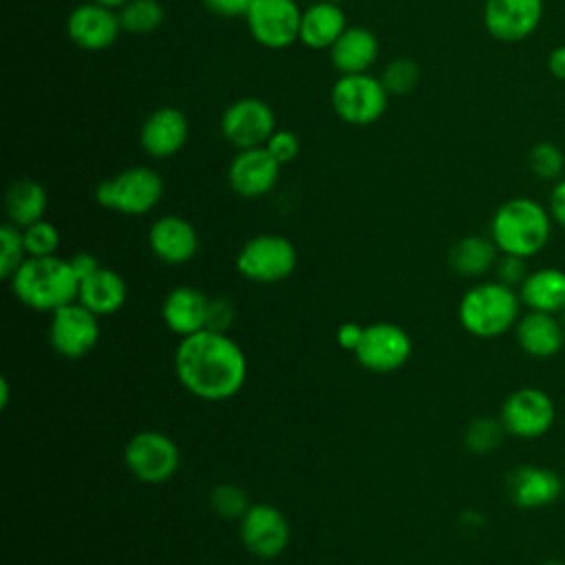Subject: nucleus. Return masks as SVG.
<instances>
[{"instance_id":"f8f14e48","label":"nucleus","mask_w":565,"mask_h":565,"mask_svg":"<svg viewBox=\"0 0 565 565\" xmlns=\"http://www.w3.org/2000/svg\"><path fill=\"white\" fill-rule=\"evenodd\" d=\"M99 340V316L73 300L51 313L49 342L55 353L68 360L84 358Z\"/></svg>"},{"instance_id":"bb28decb","label":"nucleus","mask_w":565,"mask_h":565,"mask_svg":"<svg viewBox=\"0 0 565 565\" xmlns=\"http://www.w3.org/2000/svg\"><path fill=\"white\" fill-rule=\"evenodd\" d=\"M499 247L490 236L470 234L459 238L448 252V265L455 274L463 278H481L494 269L499 258Z\"/></svg>"},{"instance_id":"cd10ccee","label":"nucleus","mask_w":565,"mask_h":565,"mask_svg":"<svg viewBox=\"0 0 565 565\" xmlns=\"http://www.w3.org/2000/svg\"><path fill=\"white\" fill-rule=\"evenodd\" d=\"M46 205H49L46 190L42 188V183L33 179L13 181L4 194V210H7L9 223L18 227H26L31 223L42 221Z\"/></svg>"},{"instance_id":"20e7f679","label":"nucleus","mask_w":565,"mask_h":565,"mask_svg":"<svg viewBox=\"0 0 565 565\" xmlns=\"http://www.w3.org/2000/svg\"><path fill=\"white\" fill-rule=\"evenodd\" d=\"M459 324L475 338H499L516 327L521 318V298L514 287L494 280L472 285L457 307Z\"/></svg>"},{"instance_id":"4be33fe9","label":"nucleus","mask_w":565,"mask_h":565,"mask_svg":"<svg viewBox=\"0 0 565 565\" xmlns=\"http://www.w3.org/2000/svg\"><path fill=\"white\" fill-rule=\"evenodd\" d=\"M514 333H516L519 347L527 355L539 360L554 358L565 347V331L558 316L554 313L527 311L519 318Z\"/></svg>"},{"instance_id":"72a5a7b5","label":"nucleus","mask_w":565,"mask_h":565,"mask_svg":"<svg viewBox=\"0 0 565 565\" xmlns=\"http://www.w3.org/2000/svg\"><path fill=\"white\" fill-rule=\"evenodd\" d=\"M210 508L221 519H241L249 508L247 492L236 483H218L210 492Z\"/></svg>"},{"instance_id":"7ed1b4c3","label":"nucleus","mask_w":565,"mask_h":565,"mask_svg":"<svg viewBox=\"0 0 565 565\" xmlns=\"http://www.w3.org/2000/svg\"><path fill=\"white\" fill-rule=\"evenodd\" d=\"M550 234V210L530 196H514L503 201L490 221V238L501 254L530 258L547 245Z\"/></svg>"},{"instance_id":"4468645a","label":"nucleus","mask_w":565,"mask_h":565,"mask_svg":"<svg viewBox=\"0 0 565 565\" xmlns=\"http://www.w3.org/2000/svg\"><path fill=\"white\" fill-rule=\"evenodd\" d=\"M276 130V115L271 106L258 97H243L232 102L221 117L223 137L238 150L260 148Z\"/></svg>"},{"instance_id":"a211bd4d","label":"nucleus","mask_w":565,"mask_h":565,"mask_svg":"<svg viewBox=\"0 0 565 565\" xmlns=\"http://www.w3.org/2000/svg\"><path fill=\"white\" fill-rule=\"evenodd\" d=\"M190 137L188 117L174 106L154 108L141 124L139 143L152 159H168L177 154Z\"/></svg>"},{"instance_id":"5701e85b","label":"nucleus","mask_w":565,"mask_h":565,"mask_svg":"<svg viewBox=\"0 0 565 565\" xmlns=\"http://www.w3.org/2000/svg\"><path fill=\"white\" fill-rule=\"evenodd\" d=\"M380 53L375 33L366 26H347L344 33L329 49V60L340 75L369 73Z\"/></svg>"},{"instance_id":"412c9836","label":"nucleus","mask_w":565,"mask_h":565,"mask_svg":"<svg viewBox=\"0 0 565 565\" xmlns=\"http://www.w3.org/2000/svg\"><path fill=\"white\" fill-rule=\"evenodd\" d=\"M207 305L210 298L201 289L192 285H177L163 298V324L179 338H188L196 331H203L207 327Z\"/></svg>"},{"instance_id":"9b49d317","label":"nucleus","mask_w":565,"mask_h":565,"mask_svg":"<svg viewBox=\"0 0 565 565\" xmlns=\"http://www.w3.org/2000/svg\"><path fill=\"white\" fill-rule=\"evenodd\" d=\"M302 11L296 0H252L245 22L265 49H287L300 38Z\"/></svg>"},{"instance_id":"39448f33","label":"nucleus","mask_w":565,"mask_h":565,"mask_svg":"<svg viewBox=\"0 0 565 565\" xmlns=\"http://www.w3.org/2000/svg\"><path fill=\"white\" fill-rule=\"evenodd\" d=\"M163 196V179L148 166H130L108 179L95 190V201L124 216H141L157 207Z\"/></svg>"},{"instance_id":"f257e3e1","label":"nucleus","mask_w":565,"mask_h":565,"mask_svg":"<svg viewBox=\"0 0 565 565\" xmlns=\"http://www.w3.org/2000/svg\"><path fill=\"white\" fill-rule=\"evenodd\" d=\"M181 386L199 399H232L247 380V358L241 344L221 331L203 329L181 338L174 351Z\"/></svg>"},{"instance_id":"2eb2a0df","label":"nucleus","mask_w":565,"mask_h":565,"mask_svg":"<svg viewBox=\"0 0 565 565\" xmlns=\"http://www.w3.org/2000/svg\"><path fill=\"white\" fill-rule=\"evenodd\" d=\"M543 18V0H486L483 26L499 42L530 38Z\"/></svg>"},{"instance_id":"f704fd0d","label":"nucleus","mask_w":565,"mask_h":565,"mask_svg":"<svg viewBox=\"0 0 565 565\" xmlns=\"http://www.w3.org/2000/svg\"><path fill=\"white\" fill-rule=\"evenodd\" d=\"M20 230H22L26 256H53V254H57L60 232L53 223L42 218L38 223L20 227Z\"/></svg>"},{"instance_id":"b1692460","label":"nucleus","mask_w":565,"mask_h":565,"mask_svg":"<svg viewBox=\"0 0 565 565\" xmlns=\"http://www.w3.org/2000/svg\"><path fill=\"white\" fill-rule=\"evenodd\" d=\"M516 291L527 311L558 316L565 309V271L558 267H539L525 276Z\"/></svg>"},{"instance_id":"37998d69","label":"nucleus","mask_w":565,"mask_h":565,"mask_svg":"<svg viewBox=\"0 0 565 565\" xmlns=\"http://www.w3.org/2000/svg\"><path fill=\"white\" fill-rule=\"evenodd\" d=\"M547 68H550V73H552L554 77L565 79V44L550 51V55H547Z\"/></svg>"},{"instance_id":"7c9ffc66","label":"nucleus","mask_w":565,"mask_h":565,"mask_svg":"<svg viewBox=\"0 0 565 565\" xmlns=\"http://www.w3.org/2000/svg\"><path fill=\"white\" fill-rule=\"evenodd\" d=\"M530 172L541 181H558L565 168V154L554 141H539L527 154Z\"/></svg>"},{"instance_id":"ea45409f","label":"nucleus","mask_w":565,"mask_h":565,"mask_svg":"<svg viewBox=\"0 0 565 565\" xmlns=\"http://www.w3.org/2000/svg\"><path fill=\"white\" fill-rule=\"evenodd\" d=\"M362 333H364V324H358V322H342L335 331V340L342 349L347 351H355L360 340H362Z\"/></svg>"},{"instance_id":"c756f323","label":"nucleus","mask_w":565,"mask_h":565,"mask_svg":"<svg viewBox=\"0 0 565 565\" xmlns=\"http://www.w3.org/2000/svg\"><path fill=\"white\" fill-rule=\"evenodd\" d=\"M505 435L508 433H505V428H503L499 417L481 415V417H475L466 426V430H463V446L472 455H490V452H494L501 446Z\"/></svg>"},{"instance_id":"473e14b6","label":"nucleus","mask_w":565,"mask_h":565,"mask_svg":"<svg viewBox=\"0 0 565 565\" xmlns=\"http://www.w3.org/2000/svg\"><path fill=\"white\" fill-rule=\"evenodd\" d=\"M388 95H406L419 82V66L411 57L391 60L380 75Z\"/></svg>"},{"instance_id":"58836bf2","label":"nucleus","mask_w":565,"mask_h":565,"mask_svg":"<svg viewBox=\"0 0 565 565\" xmlns=\"http://www.w3.org/2000/svg\"><path fill=\"white\" fill-rule=\"evenodd\" d=\"M203 7L218 18H245L252 0H201Z\"/></svg>"},{"instance_id":"4c0bfd02","label":"nucleus","mask_w":565,"mask_h":565,"mask_svg":"<svg viewBox=\"0 0 565 565\" xmlns=\"http://www.w3.org/2000/svg\"><path fill=\"white\" fill-rule=\"evenodd\" d=\"M232 322H234V305H232V300L221 298V296L218 298H210V305H207V327L205 329L227 333Z\"/></svg>"},{"instance_id":"6e6552de","label":"nucleus","mask_w":565,"mask_h":565,"mask_svg":"<svg viewBox=\"0 0 565 565\" xmlns=\"http://www.w3.org/2000/svg\"><path fill=\"white\" fill-rule=\"evenodd\" d=\"M124 461L141 483H163L177 475L181 452L166 433L139 430L126 441Z\"/></svg>"},{"instance_id":"79ce46f5","label":"nucleus","mask_w":565,"mask_h":565,"mask_svg":"<svg viewBox=\"0 0 565 565\" xmlns=\"http://www.w3.org/2000/svg\"><path fill=\"white\" fill-rule=\"evenodd\" d=\"M550 216L554 223H558L561 227H565V177L558 179L552 188L550 194Z\"/></svg>"},{"instance_id":"49530a36","label":"nucleus","mask_w":565,"mask_h":565,"mask_svg":"<svg viewBox=\"0 0 565 565\" xmlns=\"http://www.w3.org/2000/svg\"><path fill=\"white\" fill-rule=\"evenodd\" d=\"M558 320H561V324H563V331H565V309L558 313Z\"/></svg>"},{"instance_id":"ddd939ff","label":"nucleus","mask_w":565,"mask_h":565,"mask_svg":"<svg viewBox=\"0 0 565 565\" xmlns=\"http://www.w3.org/2000/svg\"><path fill=\"white\" fill-rule=\"evenodd\" d=\"M238 532L245 550L256 558L271 561L285 552L289 545V521L271 503H252L247 512L238 519Z\"/></svg>"},{"instance_id":"9d476101","label":"nucleus","mask_w":565,"mask_h":565,"mask_svg":"<svg viewBox=\"0 0 565 565\" xmlns=\"http://www.w3.org/2000/svg\"><path fill=\"white\" fill-rule=\"evenodd\" d=\"M413 353V340L408 331L395 322L364 324L362 340L353 351L355 360L373 373H393L402 369Z\"/></svg>"},{"instance_id":"a878e982","label":"nucleus","mask_w":565,"mask_h":565,"mask_svg":"<svg viewBox=\"0 0 565 565\" xmlns=\"http://www.w3.org/2000/svg\"><path fill=\"white\" fill-rule=\"evenodd\" d=\"M347 18L338 2L318 0L302 11L300 20V42L309 49H331L335 40L344 33Z\"/></svg>"},{"instance_id":"2f4dec72","label":"nucleus","mask_w":565,"mask_h":565,"mask_svg":"<svg viewBox=\"0 0 565 565\" xmlns=\"http://www.w3.org/2000/svg\"><path fill=\"white\" fill-rule=\"evenodd\" d=\"M26 260L22 230L13 223L0 227V278L11 280L18 267Z\"/></svg>"},{"instance_id":"de8ad7c7","label":"nucleus","mask_w":565,"mask_h":565,"mask_svg":"<svg viewBox=\"0 0 565 565\" xmlns=\"http://www.w3.org/2000/svg\"><path fill=\"white\" fill-rule=\"evenodd\" d=\"M331 2H338V4H340V2H344V0H331Z\"/></svg>"},{"instance_id":"f03ea898","label":"nucleus","mask_w":565,"mask_h":565,"mask_svg":"<svg viewBox=\"0 0 565 565\" xmlns=\"http://www.w3.org/2000/svg\"><path fill=\"white\" fill-rule=\"evenodd\" d=\"M13 296L29 309L49 311L77 300L79 280L68 258L53 256H26V260L11 276Z\"/></svg>"},{"instance_id":"423d86ee","label":"nucleus","mask_w":565,"mask_h":565,"mask_svg":"<svg viewBox=\"0 0 565 565\" xmlns=\"http://www.w3.org/2000/svg\"><path fill=\"white\" fill-rule=\"evenodd\" d=\"M298 265L294 243L274 232L252 236L236 254V269L243 278L271 285L289 278Z\"/></svg>"},{"instance_id":"c03bdc74","label":"nucleus","mask_w":565,"mask_h":565,"mask_svg":"<svg viewBox=\"0 0 565 565\" xmlns=\"http://www.w3.org/2000/svg\"><path fill=\"white\" fill-rule=\"evenodd\" d=\"M9 395H11V391H9V380L2 377V380H0V406H2V408H7Z\"/></svg>"},{"instance_id":"c9c22d12","label":"nucleus","mask_w":565,"mask_h":565,"mask_svg":"<svg viewBox=\"0 0 565 565\" xmlns=\"http://www.w3.org/2000/svg\"><path fill=\"white\" fill-rule=\"evenodd\" d=\"M265 148L269 150V154L280 163L287 166L291 163L298 154H300V139L296 132L285 130V128H276L274 135L267 139Z\"/></svg>"},{"instance_id":"6ab92c4d","label":"nucleus","mask_w":565,"mask_h":565,"mask_svg":"<svg viewBox=\"0 0 565 565\" xmlns=\"http://www.w3.org/2000/svg\"><path fill=\"white\" fill-rule=\"evenodd\" d=\"M510 501L521 510H539L558 501L563 479L545 466H516L505 479Z\"/></svg>"},{"instance_id":"c85d7f7f","label":"nucleus","mask_w":565,"mask_h":565,"mask_svg":"<svg viewBox=\"0 0 565 565\" xmlns=\"http://www.w3.org/2000/svg\"><path fill=\"white\" fill-rule=\"evenodd\" d=\"M121 31L130 35H148L157 31L166 18L159 0H128L119 11Z\"/></svg>"},{"instance_id":"1a4fd4ad","label":"nucleus","mask_w":565,"mask_h":565,"mask_svg":"<svg viewBox=\"0 0 565 565\" xmlns=\"http://www.w3.org/2000/svg\"><path fill=\"white\" fill-rule=\"evenodd\" d=\"M499 419L508 435L516 439H539L554 426L556 406L543 388L521 386L503 399Z\"/></svg>"},{"instance_id":"09e8293b","label":"nucleus","mask_w":565,"mask_h":565,"mask_svg":"<svg viewBox=\"0 0 565 565\" xmlns=\"http://www.w3.org/2000/svg\"><path fill=\"white\" fill-rule=\"evenodd\" d=\"M563 565H565V561H563Z\"/></svg>"},{"instance_id":"e433bc0d","label":"nucleus","mask_w":565,"mask_h":565,"mask_svg":"<svg viewBox=\"0 0 565 565\" xmlns=\"http://www.w3.org/2000/svg\"><path fill=\"white\" fill-rule=\"evenodd\" d=\"M525 260H527V258H521V256H514V254H499L497 265H494L492 271H494V276H497L499 282L519 289L521 282L525 280V276L530 274Z\"/></svg>"},{"instance_id":"f3484780","label":"nucleus","mask_w":565,"mask_h":565,"mask_svg":"<svg viewBox=\"0 0 565 565\" xmlns=\"http://www.w3.org/2000/svg\"><path fill=\"white\" fill-rule=\"evenodd\" d=\"M280 163L269 154L265 146L238 150L230 161L227 181L230 188L243 199H260L274 190L280 177Z\"/></svg>"},{"instance_id":"aec40b11","label":"nucleus","mask_w":565,"mask_h":565,"mask_svg":"<svg viewBox=\"0 0 565 565\" xmlns=\"http://www.w3.org/2000/svg\"><path fill=\"white\" fill-rule=\"evenodd\" d=\"M148 245L161 263L183 265L196 256L199 234L188 218L177 214H163L150 225Z\"/></svg>"},{"instance_id":"a18cd8bd","label":"nucleus","mask_w":565,"mask_h":565,"mask_svg":"<svg viewBox=\"0 0 565 565\" xmlns=\"http://www.w3.org/2000/svg\"><path fill=\"white\" fill-rule=\"evenodd\" d=\"M93 2H99V4H104V7H108V9L119 11L128 0H93Z\"/></svg>"},{"instance_id":"393cba45","label":"nucleus","mask_w":565,"mask_h":565,"mask_svg":"<svg viewBox=\"0 0 565 565\" xmlns=\"http://www.w3.org/2000/svg\"><path fill=\"white\" fill-rule=\"evenodd\" d=\"M128 298V285L124 276L110 267H99L84 278L77 289V300L97 316L117 313Z\"/></svg>"},{"instance_id":"0eeeda50","label":"nucleus","mask_w":565,"mask_h":565,"mask_svg":"<svg viewBox=\"0 0 565 565\" xmlns=\"http://www.w3.org/2000/svg\"><path fill=\"white\" fill-rule=\"evenodd\" d=\"M388 97L382 79L371 73L340 75L331 86L333 113L351 126L375 124L386 113Z\"/></svg>"},{"instance_id":"a19ab883","label":"nucleus","mask_w":565,"mask_h":565,"mask_svg":"<svg viewBox=\"0 0 565 565\" xmlns=\"http://www.w3.org/2000/svg\"><path fill=\"white\" fill-rule=\"evenodd\" d=\"M68 263H71V267H73V271H75V276H77L79 282H82L84 278H88L90 274H95V271L102 267L99 260H97V256L90 254V252H77V254H73V256L68 258Z\"/></svg>"},{"instance_id":"dca6fc26","label":"nucleus","mask_w":565,"mask_h":565,"mask_svg":"<svg viewBox=\"0 0 565 565\" xmlns=\"http://www.w3.org/2000/svg\"><path fill=\"white\" fill-rule=\"evenodd\" d=\"M66 33L71 42L84 51H104L113 46L121 33L119 13L88 0L68 13Z\"/></svg>"}]
</instances>
